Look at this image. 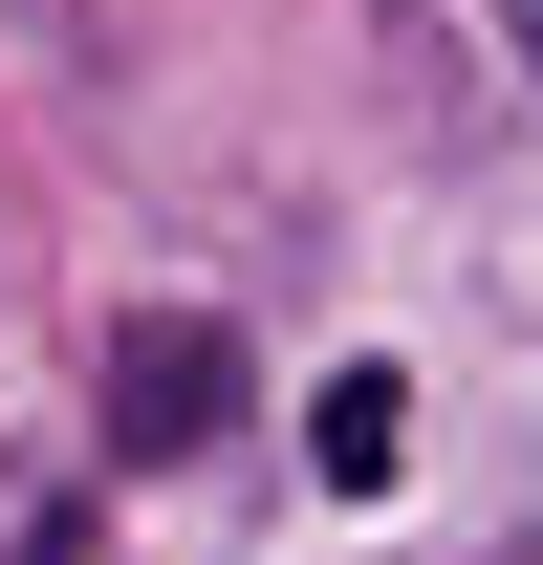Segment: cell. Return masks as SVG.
I'll list each match as a JSON object with an SVG mask.
<instances>
[{"label":"cell","mask_w":543,"mask_h":565,"mask_svg":"<svg viewBox=\"0 0 543 565\" xmlns=\"http://www.w3.org/2000/svg\"><path fill=\"white\" fill-rule=\"evenodd\" d=\"M522 44H543V0H522Z\"/></svg>","instance_id":"obj_3"},{"label":"cell","mask_w":543,"mask_h":565,"mask_svg":"<svg viewBox=\"0 0 543 565\" xmlns=\"http://www.w3.org/2000/svg\"><path fill=\"white\" fill-rule=\"evenodd\" d=\"M217 435H239V327H196V305L109 327V457H217Z\"/></svg>","instance_id":"obj_1"},{"label":"cell","mask_w":543,"mask_h":565,"mask_svg":"<svg viewBox=\"0 0 543 565\" xmlns=\"http://www.w3.org/2000/svg\"><path fill=\"white\" fill-rule=\"evenodd\" d=\"M305 435H327V479H348V500H370V479L413 457V414H392V370H327V414H305Z\"/></svg>","instance_id":"obj_2"}]
</instances>
